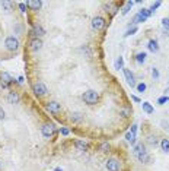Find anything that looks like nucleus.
<instances>
[{
	"label": "nucleus",
	"mask_w": 169,
	"mask_h": 171,
	"mask_svg": "<svg viewBox=\"0 0 169 171\" xmlns=\"http://www.w3.org/2000/svg\"><path fill=\"white\" fill-rule=\"evenodd\" d=\"M133 152H134V155L137 157V160H138L140 162L149 164L150 157H149V154H147V151H146V148H144L143 143H138L137 146H134V148H133Z\"/></svg>",
	"instance_id": "obj_1"
},
{
	"label": "nucleus",
	"mask_w": 169,
	"mask_h": 171,
	"mask_svg": "<svg viewBox=\"0 0 169 171\" xmlns=\"http://www.w3.org/2000/svg\"><path fill=\"white\" fill-rule=\"evenodd\" d=\"M83 101L89 105H93V104H96L99 101V94L96 91H93V89H89L83 94Z\"/></svg>",
	"instance_id": "obj_2"
},
{
	"label": "nucleus",
	"mask_w": 169,
	"mask_h": 171,
	"mask_svg": "<svg viewBox=\"0 0 169 171\" xmlns=\"http://www.w3.org/2000/svg\"><path fill=\"white\" fill-rule=\"evenodd\" d=\"M32 91H34V94L37 97H45L48 94V88H47V85L44 82H35L32 85Z\"/></svg>",
	"instance_id": "obj_3"
},
{
	"label": "nucleus",
	"mask_w": 169,
	"mask_h": 171,
	"mask_svg": "<svg viewBox=\"0 0 169 171\" xmlns=\"http://www.w3.org/2000/svg\"><path fill=\"white\" fill-rule=\"evenodd\" d=\"M4 47H6L9 51H16V50L19 48V40H18L16 37L10 35V37H7V38L4 40Z\"/></svg>",
	"instance_id": "obj_4"
},
{
	"label": "nucleus",
	"mask_w": 169,
	"mask_h": 171,
	"mask_svg": "<svg viewBox=\"0 0 169 171\" xmlns=\"http://www.w3.org/2000/svg\"><path fill=\"white\" fill-rule=\"evenodd\" d=\"M54 132H55V126H54L53 123H45V124H42L41 133H42V136H44V137L50 139V137L54 135Z\"/></svg>",
	"instance_id": "obj_5"
},
{
	"label": "nucleus",
	"mask_w": 169,
	"mask_h": 171,
	"mask_svg": "<svg viewBox=\"0 0 169 171\" xmlns=\"http://www.w3.org/2000/svg\"><path fill=\"white\" fill-rule=\"evenodd\" d=\"M90 26H92L93 31H99V29H102L105 26V19L102 16H95L92 19V22H90Z\"/></svg>",
	"instance_id": "obj_6"
},
{
	"label": "nucleus",
	"mask_w": 169,
	"mask_h": 171,
	"mask_svg": "<svg viewBox=\"0 0 169 171\" xmlns=\"http://www.w3.org/2000/svg\"><path fill=\"white\" fill-rule=\"evenodd\" d=\"M45 108H47L50 113L57 114V113H60V111H61V104H60V102H57V101H48V102L45 104Z\"/></svg>",
	"instance_id": "obj_7"
},
{
	"label": "nucleus",
	"mask_w": 169,
	"mask_h": 171,
	"mask_svg": "<svg viewBox=\"0 0 169 171\" xmlns=\"http://www.w3.org/2000/svg\"><path fill=\"white\" fill-rule=\"evenodd\" d=\"M123 72H124V78H126L127 84L131 86V88H134V86L137 85V84H136V79H134V75H133V72H131L130 69H127V67H124V69H123Z\"/></svg>",
	"instance_id": "obj_8"
},
{
	"label": "nucleus",
	"mask_w": 169,
	"mask_h": 171,
	"mask_svg": "<svg viewBox=\"0 0 169 171\" xmlns=\"http://www.w3.org/2000/svg\"><path fill=\"white\" fill-rule=\"evenodd\" d=\"M105 168L108 171H120V162L114 158L111 160H107L105 161Z\"/></svg>",
	"instance_id": "obj_9"
},
{
	"label": "nucleus",
	"mask_w": 169,
	"mask_h": 171,
	"mask_svg": "<svg viewBox=\"0 0 169 171\" xmlns=\"http://www.w3.org/2000/svg\"><path fill=\"white\" fill-rule=\"evenodd\" d=\"M29 47H31L32 51H40L42 48V40L41 38H34V40H31Z\"/></svg>",
	"instance_id": "obj_10"
},
{
	"label": "nucleus",
	"mask_w": 169,
	"mask_h": 171,
	"mask_svg": "<svg viewBox=\"0 0 169 171\" xmlns=\"http://www.w3.org/2000/svg\"><path fill=\"white\" fill-rule=\"evenodd\" d=\"M31 34L35 35V38H41L45 35V29L42 28L41 25H34V29L31 31Z\"/></svg>",
	"instance_id": "obj_11"
},
{
	"label": "nucleus",
	"mask_w": 169,
	"mask_h": 171,
	"mask_svg": "<svg viewBox=\"0 0 169 171\" xmlns=\"http://www.w3.org/2000/svg\"><path fill=\"white\" fill-rule=\"evenodd\" d=\"M0 79L4 82V84H7V85H10V84H15V79L7 73V72H0Z\"/></svg>",
	"instance_id": "obj_12"
},
{
	"label": "nucleus",
	"mask_w": 169,
	"mask_h": 171,
	"mask_svg": "<svg viewBox=\"0 0 169 171\" xmlns=\"http://www.w3.org/2000/svg\"><path fill=\"white\" fill-rule=\"evenodd\" d=\"M7 101H9L10 104H18V102H19V94L15 92V91L9 92V95H7Z\"/></svg>",
	"instance_id": "obj_13"
},
{
	"label": "nucleus",
	"mask_w": 169,
	"mask_h": 171,
	"mask_svg": "<svg viewBox=\"0 0 169 171\" xmlns=\"http://www.w3.org/2000/svg\"><path fill=\"white\" fill-rule=\"evenodd\" d=\"M141 108H143V111H144V113H147V114H152V113L155 111V108L152 107V104H150V102H147V101L141 102Z\"/></svg>",
	"instance_id": "obj_14"
},
{
	"label": "nucleus",
	"mask_w": 169,
	"mask_h": 171,
	"mask_svg": "<svg viewBox=\"0 0 169 171\" xmlns=\"http://www.w3.org/2000/svg\"><path fill=\"white\" fill-rule=\"evenodd\" d=\"M147 48H149L152 53H158V51H159L158 41H156V40H150V41H149V44H147Z\"/></svg>",
	"instance_id": "obj_15"
},
{
	"label": "nucleus",
	"mask_w": 169,
	"mask_h": 171,
	"mask_svg": "<svg viewBox=\"0 0 169 171\" xmlns=\"http://www.w3.org/2000/svg\"><path fill=\"white\" fill-rule=\"evenodd\" d=\"M75 146H76V149L77 151H84V149H87V143L84 142V140H75Z\"/></svg>",
	"instance_id": "obj_16"
},
{
	"label": "nucleus",
	"mask_w": 169,
	"mask_h": 171,
	"mask_svg": "<svg viewBox=\"0 0 169 171\" xmlns=\"http://www.w3.org/2000/svg\"><path fill=\"white\" fill-rule=\"evenodd\" d=\"M82 119H83V117H82V114H80V113H72V114H70V120H72L75 124L80 123V122H82Z\"/></svg>",
	"instance_id": "obj_17"
},
{
	"label": "nucleus",
	"mask_w": 169,
	"mask_h": 171,
	"mask_svg": "<svg viewBox=\"0 0 169 171\" xmlns=\"http://www.w3.org/2000/svg\"><path fill=\"white\" fill-rule=\"evenodd\" d=\"M138 15L144 19V21H147L150 16H152V13H150V10L149 9H146V7H143V9H140V12H138Z\"/></svg>",
	"instance_id": "obj_18"
},
{
	"label": "nucleus",
	"mask_w": 169,
	"mask_h": 171,
	"mask_svg": "<svg viewBox=\"0 0 169 171\" xmlns=\"http://www.w3.org/2000/svg\"><path fill=\"white\" fill-rule=\"evenodd\" d=\"M126 139L128 143H131V145H134L136 143V133H133V132H127L126 133Z\"/></svg>",
	"instance_id": "obj_19"
},
{
	"label": "nucleus",
	"mask_w": 169,
	"mask_h": 171,
	"mask_svg": "<svg viewBox=\"0 0 169 171\" xmlns=\"http://www.w3.org/2000/svg\"><path fill=\"white\" fill-rule=\"evenodd\" d=\"M114 67L117 69V70H120V69H124V59L120 56L117 60H115V63H114Z\"/></svg>",
	"instance_id": "obj_20"
},
{
	"label": "nucleus",
	"mask_w": 169,
	"mask_h": 171,
	"mask_svg": "<svg viewBox=\"0 0 169 171\" xmlns=\"http://www.w3.org/2000/svg\"><path fill=\"white\" fill-rule=\"evenodd\" d=\"M160 148L165 154H169V139H162L160 140Z\"/></svg>",
	"instance_id": "obj_21"
},
{
	"label": "nucleus",
	"mask_w": 169,
	"mask_h": 171,
	"mask_svg": "<svg viewBox=\"0 0 169 171\" xmlns=\"http://www.w3.org/2000/svg\"><path fill=\"white\" fill-rule=\"evenodd\" d=\"M134 4H136V1H133V0H128V1L126 3V7L123 9V12H121V13H123V15H127V13L131 10V7H133Z\"/></svg>",
	"instance_id": "obj_22"
},
{
	"label": "nucleus",
	"mask_w": 169,
	"mask_h": 171,
	"mask_svg": "<svg viewBox=\"0 0 169 171\" xmlns=\"http://www.w3.org/2000/svg\"><path fill=\"white\" fill-rule=\"evenodd\" d=\"M80 53H83L86 57H92V50H90V47L89 45H83V47H80Z\"/></svg>",
	"instance_id": "obj_23"
},
{
	"label": "nucleus",
	"mask_w": 169,
	"mask_h": 171,
	"mask_svg": "<svg viewBox=\"0 0 169 171\" xmlns=\"http://www.w3.org/2000/svg\"><path fill=\"white\" fill-rule=\"evenodd\" d=\"M26 6L32 7L34 10H38V9L42 6V1H26Z\"/></svg>",
	"instance_id": "obj_24"
},
{
	"label": "nucleus",
	"mask_w": 169,
	"mask_h": 171,
	"mask_svg": "<svg viewBox=\"0 0 169 171\" xmlns=\"http://www.w3.org/2000/svg\"><path fill=\"white\" fill-rule=\"evenodd\" d=\"M146 57H147L146 53H138V54L136 56V62H137L138 64H143V63L146 62Z\"/></svg>",
	"instance_id": "obj_25"
},
{
	"label": "nucleus",
	"mask_w": 169,
	"mask_h": 171,
	"mask_svg": "<svg viewBox=\"0 0 169 171\" xmlns=\"http://www.w3.org/2000/svg\"><path fill=\"white\" fill-rule=\"evenodd\" d=\"M0 6L3 7L4 12H10L12 10V1H0Z\"/></svg>",
	"instance_id": "obj_26"
},
{
	"label": "nucleus",
	"mask_w": 169,
	"mask_h": 171,
	"mask_svg": "<svg viewBox=\"0 0 169 171\" xmlns=\"http://www.w3.org/2000/svg\"><path fill=\"white\" fill-rule=\"evenodd\" d=\"M141 22H144V19L138 15V13H136L134 16H133V21H131V24L133 25H136V24H141Z\"/></svg>",
	"instance_id": "obj_27"
},
{
	"label": "nucleus",
	"mask_w": 169,
	"mask_h": 171,
	"mask_svg": "<svg viewBox=\"0 0 169 171\" xmlns=\"http://www.w3.org/2000/svg\"><path fill=\"white\" fill-rule=\"evenodd\" d=\"M149 143H150L152 148H156V146H158V139H156V136H149Z\"/></svg>",
	"instance_id": "obj_28"
},
{
	"label": "nucleus",
	"mask_w": 169,
	"mask_h": 171,
	"mask_svg": "<svg viewBox=\"0 0 169 171\" xmlns=\"http://www.w3.org/2000/svg\"><path fill=\"white\" fill-rule=\"evenodd\" d=\"M99 151H101V152H108V151H109V143H107V142L101 143V145H99Z\"/></svg>",
	"instance_id": "obj_29"
},
{
	"label": "nucleus",
	"mask_w": 169,
	"mask_h": 171,
	"mask_svg": "<svg viewBox=\"0 0 169 171\" xmlns=\"http://www.w3.org/2000/svg\"><path fill=\"white\" fill-rule=\"evenodd\" d=\"M146 88H147V86H146V84H144V82H140V84H137V85H136L137 92H144V91H146Z\"/></svg>",
	"instance_id": "obj_30"
},
{
	"label": "nucleus",
	"mask_w": 169,
	"mask_h": 171,
	"mask_svg": "<svg viewBox=\"0 0 169 171\" xmlns=\"http://www.w3.org/2000/svg\"><path fill=\"white\" fill-rule=\"evenodd\" d=\"M160 4H162V1H156V3H153V4L150 6V9H149V10H150V13L153 15V13H155V10H156L158 7H160Z\"/></svg>",
	"instance_id": "obj_31"
},
{
	"label": "nucleus",
	"mask_w": 169,
	"mask_h": 171,
	"mask_svg": "<svg viewBox=\"0 0 169 171\" xmlns=\"http://www.w3.org/2000/svg\"><path fill=\"white\" fill-rule=\"evenodd\" d=\"M130 114H131V111H130L128 108H120V116H123V117H130Z\"/></svg>",
	"instance_id": "obj_32"
},
{
	"label": "nucleus",
	"mask_w": 169,
	"mask_h": 171,
	"mask_svg": "<svg viewBox=\"0 0 169 171\" xmlns=\"http://www.w3.org/2000/svg\"><path fill=\"white\" fill-rule=\"evenodd\" d=\"M137 31H138V28H137V26H133L131 29H128L126 34H124V37H130V35H134V34H136Z\"/></svg>",
	"instance_id": "obj_33"
},
{
	"label": "nucleus",
	"mask_w": 169,
	"mask_h": 171,
	"mask_svg": "<svg viewBox=\"0 0 169 171\" xmlns=\"http://www.w3.org/2000/svg\"><path fill=\"white\" fill-rule=\"evenodd\" d=\"M166 102H169V97H168V95H165V97H160V98L158 99V104H160V105H165Z\"/></svg>",
	"instance_id": "obj_34"
},
{
	"label": "nucleus",
	"mask_w": 169,
	"mask_h": 171,
	"mask_svg": "<svg viewBox=\"0 0 169 171\" xmlns=\"http://www.w3.org/2000/svg\"><path fill=\"white\" fill-rule=\"evenodd\" d=\"M152 76H153V79H155V81H158V79L160 78V73H159V70H158L156 67H153V69H152Z\"/></svg>",
	"instance_id": "obj_35"
},
{
	"label": "nucleus",
	"mask_w": 169,
	"mask_h": 171,
	"mask_svg": "<svg viewBox=\"0 0 169 171\" xmlns=\"http://www.w3.org/2000/svg\"><path fill=\"white\" fill-rule=\"evenodd\" d=\"M162 25H163L165 31L169 32V18H163V19H162Z\"/></svg>",
	"instance_id": "obj_36"
},
{
	"label": "nucleus",
	"mask_w": 169,
	"mask_h": 171,
	"mask_svg": "<svg viewBox=\"0 0 169 171\" xmlns=\"http://www.w3.org/2000/svg\"><path fill=\"white\" fill-rule=\"evenodd\" d=\"M60 133H61L63 136H67V135H69V129H66V127H61V129H60Z\"/></svg>",
	"instance_id": "obj_37"
},
{
	"label": "nucleus",
	"mask_w": 169,
	"mask_h": 171,
	"mask_svg": "<svg viewBox=\"0 0 169 171\" xmlns=\"http://www.w3.org/2000/svg\"><path fill=\"white\" fill-rule=\"evenodd\" d=\"M26 7H28L26 3H19V9H21L22 12H26Z\"/></svg>",
	"instance_id": "obj_38"
},
{
	"label": "nucleus",
	"mask_w": 169,
	"mask_h": 171,
	"mask_svg": "<svg viewBox=\"0 0 169 171\" xmlns=\"http://www.w3.org/2000/svg\"><path fill=\"white\" fill-rule=\"evenodd\" d=\"M137 127H138V126H137V124L134 123V124L131 126V130H130V132H133V133H137Z\"/></svg>",
	"instance_id": "obj_39"
},
{
	"label": "nucleus",
	"mask_w": 169,
	"mask_h": 171,
	"mask_svg": "<svg viewBox=\"0 0 169 171\" xmlns=\"http://www.w3.org/2000/svg\"><path fill=\"white\" fill-rule=\"evenodd\" d=\"M131 99H133V101H136V102H141V101H140V98H138L137 95H131Z\"/></svg>",
	"instance_id": "obj_40"
},
{
	"label": "nucleus",
	"mask_w": 169,
	"mask_h": 171,
	"mask_svg": "<svg viewBox=\"0 0 169 171\" xmlns=\"http://www.w3.org/2000/svg\"><path fill=\"white\" fill-rule=\"evenodd\" d=\"M3 119H4V110L0 107V120H3Z\"/></svg>",
	"instance_id": "obj_41"
},
{
	"label": "nucleus",
	"mask_w": 169,
	"mask_h": 171,
	"mask_svg": "<svg viewBox=\"0 0 169 171\" xmlns=\"http://www.w3.org/2000/svg\"><path fill=\"white\" fill-rule=\"evenodd\" d=\"M18 82L22 84V82H23V76H19V78H18Z\"/></svg>",
	"instance_id": "obj_42"
},
{
	"label": "nucleus",
	"mask_w": 169,
	"mask_h": 171,
	"mask_svg": "<svg viewBox=\"0 0 169 171\" xmlns=\"http://www.w3.org/2000/svg\"><path fill=\"white\" fill-rule=\"evenodd\" d=\"M54 171H64V170H63L61 167H55V168H54Z\"/></svg>",
	"instance_id": "obj_43"
},
{
	"label": "nucleus",
	"mask_w": 169,
	"mask_h": 171,
	"mask_svg": "<svg viewBox=\"0 0 169 171\" xmlns=\"http://www.w3.org/2000/svg\"><path fill=\"white\" fill-rule=\"evenodd\" d=\"M166 94H169V88H166V89H165V95H166Z\"/></svg>",
	"instance_id": "obj_44"
},
{
	"label": "nucleus",
	"mask_w": 169,
	"mask_h": 171,
	"mask_svg": "<svg viewBox=\"0 0 169 171\" xmlns=\"http://www.w3.org/2000/svg\"><path fill=\"white\" fill-rule=\"evenodd\" d=\"M0 168H1V162H0Z\"/></svg>",
	"instance_id": "obj_45"
}]
</instances>
